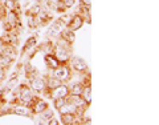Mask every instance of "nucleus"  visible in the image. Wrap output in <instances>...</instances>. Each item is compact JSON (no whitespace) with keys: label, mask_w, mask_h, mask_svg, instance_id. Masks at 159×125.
Segmentation results:
<instances>
[{"label":"nucleus","mask_w":159,"mask_h":125,"mask_svg":"<svg viewBox=\"0 0 159 125\" xmlns=\"http://www.w3.org/2000/svg\"><path fill=\"white\" fill-rule=\"evenodd\" d=\"M69 49H70V46H69L68 43L62 41V40L60 39V41L56 44V47H53L52 53L58 59V61L61 63V64H68L69 60L72 59Z\"/></svg>","instance_id":"1"},{"label":"nucleus","mask_w":159,"mask_h":125,"mask_svg":"<svg viewBox=\"0 0 159 125\" xmlns=\"http://www.w3.org/2000/svg\"><path fill=\"white\" fill-rule=\"evenodd\" d=\"M53 76L58 80H61V83H66L68 80H70L72 71L68 64H62V65H60L58 68L53 69Z\"/></svg>","instance_id":"2"},{"label":"nucleus","mask_w":159,"mask_h":125,"mask_svg":"<svg viewBox=\"0 0 159 125\" xmlns=\"http://www.w3.org/2000/svg\"><path fill=\"white\" fill-rule=\"evenodd\" d=\"M33 97V93H32V89L29 88L28 85H20L19 87V96L17 100L20 104H24V105H28L31 103V100Z\"/></svg>","instance_id":"3"},{"label":"nucleus","mask_w":159,"mask_h":125,"mask_svg":"<svg viewBox=\"0 0 159 125\" xmlns=\"http://www.w3.org/2000/svg\"><path fill=\"white\" fill-rule=\"evenodd\" d=\"M65 28H66L65 22H64V20L60 17L57 20H54L53 24L49 27V29H48V36H51V37H58Z\"/></svg>","instance_id":"4"},{"label":"nucleus","mask_w":159,"mask_h":125,"mask_svg":"<svg viewBox=\"0 0 159 125\" xmlns=\"http://www.w3.org/2000/svg\"><path fill=\"white\" fill-rule=\"evenodd\" d=\"M29 88L32 89L33 92H36V93H43L44 91H45V81L40 77V76H32V77H29Z\"/></svg>","instance_id":"5"},{"label":"nucleus","mask_w":159,"mask_h":125,"mask_svg":"<svg viewBox=\"0 0 159 125\" xmlns=\"http://www.w3.org/2000/svg\"><path fill=\"white\" fill-rule=\"evenodd\" d=\"M66 101L69 104H72L74 108H84L86 109L89 107V104L85 101V99H84L81 94H69L66 97Z\"/></svg>","instance_id":"6"},{"label":"nucleus","mask_w":159,"mask_h":125,"mask_svg":"<svg viewBox=\"0 0 159 125\" xmlns=\"http://www.w3.org/2000/svg\"><path fill=\"white\" fill-rule=\"evenodd\" d=\"M84 23H85V20H84V17L81 16V15H73V16L69 19V22L66 23V28L72 29V31H78L80 28H82Z\"/></svg>","instance_id":"7"},{"label":"nucleus","mask_w":159,"mask_h":125,"mask_svg":"<svg viewBox=\"0 0 159 125\" xmlns=\"http://www.w3.org/2000/svg\"><path fill=\"white\" fill-rule=\"evenodd\" d=\"M72 68L80 73H88V64L81 57H72Z\"/></svg>","instance_id":"8"},{"label":"nucleus","mask_w":159,"mask_h":125,"mask_svg":"<svg viewBox=\"0 0 159 125\" xmlns=\"http://www.w3.org/2000/svg\"><path fill=\"white\" fill-rule=\"evenodd\" d=\"M44 61H45L48 69H51V71H53V69L58 68L60 65H62V64L58 61V59H57L56 56H54V55H53L52 52L45 53V56H44Z\"/></svg>","instance_id":"9"},{"label":"nucleus","mask_w":159,"mask_h":125,"mask_svg":"<svg viewBox=\"0 0 159 125\" xmlns=\"http://www.w3.org/2000/svg\"><path fill=\"white\" fill-rule=\"evenodd\" d=\"M52 20H53V16L49 13V11L47 8L40 9V12L37 13V22H39L40 26H47V24L51 23Z\"/></svg>","instance_id":"10"},{"label":"nucleus","mask_w":159,"mask_h":125,"mask_svg":"<svg viewBox=\"0 0 159 125\" xmlns=\"http://www.w3.org/2000/svg\"><path fill=\"white\" fill-rule=\"evenodd\" d=\"M6 22L8 24L16 29L17 27H20V20H19V12L17 9L16 11H7V15H6Z\"/></svg>","instance_id":"11"},{"label":"nucleus","mask_w":159,"mask_h":125,"mask_svg":"<svg viewBox=\"0 0 159 125\" xmlns=\"http://www.w3.org/2000/svg\"><path fill=\"white\" fill-rule=\"evenodd\" d=\"M58 37L61 39L62 41L68 43L69 46H72V44L74 43V40H76V33H74V31H72V29L65 28V29H64V31L61 32V35H60Z\"/></svg>","instance_id":"12"},{"label":"nucleus","mask_w":159,"mask_h":125,"mask_svg":"<svg viewBox=\"0 0 159 125\" xmlns=\"http://www.w3.org/2000/svg\"><path fill=\"white\" fill-rule=\"evenodd\" d=\"M61 124L64 125H74L77 121V116L74 112H68V113H64L61 114Z\"/></svg>","instance_id":"13"},{"label":"nucleus","mask_w":159,"mask_h":125,"mask_svg":"<svg viewBox=\"0 0 159 125\" xmlns=\"http://www.w3.org/2000/svg\"><path fill=\"white\" fill-rule=\"evenodd\" d=\"M81 96L85 99V101L90 105V103H92V87H90V84H84V89H82Z\"/></svg>","instance_id":"14"},{"label":"nucleus","mask_w":159,"mask_h":125,"mask_svg":"<svg viewBox=\"0 0 159 125\" xmlns=\"http://www.w3.org/2000/svg\"><path fill=\"white\" fill-rule=\"evenodd\" d=\"M78 13L84 17V20H85L86 23H90L92 22V19H90V7H85V6H81V4H80Z\"/></svg>","instance_id":"15"},{"label":"nucleus","mask_w":159,"mask_h":125,"mask_svg":"<svg viewBox=\"0 0 159 125\" xmlns=\"http://www.w3.org/2000/svg\"><path fill=\"white\" fill-rule=\"evenodd\" d=\"M36 47H37V39L34 37V36L29 37L27 41H25V46H24V48H23V53L31 51V49H34Z\"/></svg>","instance_id":"16"},{"label":"nucleus","mask_w":159,"mask_h":125,"mask_svg":"<svg viewBox=\"0 0 159 125\" xmlns=\"http://www.w3.org/2000/svg\"><path fill=\"white\" fill-rule=\"evenodd\" d=\"M84 89V83H74L69 87V94H81Z\"/></svg>","instance_id":"17"},{"label":"nucleus","mask_w":159,"mask_h":125,"mask_svg":"<svg viewBox=\"0 0 159 125\" xmlns=\"http://www.w3.org/2000/svg\"><path fill=\"white\" fill-rule=\"evenodd\" d=\"M60 84H62V83H61V80L56 79L54 76H51V77H48V80L45 81V85H47L45 89H54L56 87H58Z\"/></svg>","instance_id":"18"},{"label":"nucleus","mask_w":159,"mask_h":125,"mask_svg":"<svg viewBox=\"0 0 159 125\" xmlns=\"http://www.w3.org/2000/svg\"><path fill=\"white\" fill-rule=\"evenodd\" d=\"M27 20H28V27L31 29H34L39 26V22H37V15H33V13H29L27 12Z\"/></svg>","instance_id":"19"},{"label":"nucleus","mask_w":159,"mask_h":125,"mask_svg":"<svg viewBox=\"0 0 159 125\" xmlns=\"http://www.w3.org/2000/svg\"><path fill=\"white\" fill-rule=\"evenodd\" d=\"M12 113L15 114H19V116H25V117H32V113L29 112V109L25 107V108H20V107H16V108H13L11 109Z\"/></svg>","instance_id":"20"},{"label":"nucleus","mask_w":159,"mask_h":125,"mask_svg":"<svg viewBox=\"0 0 159 125\" xmlns=\"http://www.w3.org/2000/svg\"><path fill=\"white\" fill-rule=\"evenodd\" d=\"M3 6L7 8V11H16L17 2H13V0H3Z\"/></svg>","instance_id":"21"},{"label":"nucleus","mask_w":159,"mask_h":125,"mask_svg":"<svg viewBox=\"0 0 159 125\" xmlns=\"http://www.w3.org/2000/svg\"><path fill=\"white\" fill-rule=\"evenodd\" d=\"M40 114H41V120H44V121H48V120H51V118L54 116V112L51 111L49 108H47L45 111H43Z\"/></svg>","instance_id":"22"},{"label":"nucleus","mask_w":159,"mask_h":125,"mask_svg":"<svg viewBox=\"0 0 159 125\" xmlns=\"http://www.w3.org/2000/svg\"><path fill=\"white\" fill-rule=\"evenodd\" d=\"M53 104H54V108L58 109V108H61L64 104H66V99H62V97H60V99H53Z\"/></svg>","instance_id":"23"},{"label":"nucleus","mask_w":159,"mask_h":125,"mask_svg":"<svg viewBox=\"0 0 159 125\" xmlns=\"http://www.w3.org/2000/svg\"><path fill=\"white\" fill-rule=\"evenodd\" d=\"M40 9H41V6H40V4H33V6L31 7V9H28V12L33 13V15H37L40 12Z\"/></svg>","instance_id":"24"},{"label":"nucleus","mask_w":159,"mask_h":125,"mask_svg":"<svg viewBox=\"0 0 159 125\" xmlns=\"http://www.w3.org/2000/svg\"><path fill=\"white\" fill-rule=\"evenodd\" d=\"M64 6H65V8L66 9H69V8H72L74 4H76V0H60Z\"/></svg>","instance_id":"25"},{"label":"nucleus","mask_w":159,"mask_h":125,"mask_svg":"<svg viewBox=\"0 0 159 125\" xmlns=\"http://www.w3.org/2000/svg\"><path fill=\"white\" fill-rule=\"evenodd\" d=\"M7 15V8L3 6V3H0V20H4Z\"/></svg>","instance_id":"26"},{"label":"nucleus","mask_w":159,"mask_h":125,"mask_svg":"<svg viewBox=\"0 0 159 125\" xmlns=\"http://www.w3.org/2000/svg\"><path fill=\"white\" fill-rule=\"evenodd\" d=\"M6 73H7V68L0 65V81H3V80L6 79Z\"/></svg>","instance_id":"27"},{"label":"nucleus","mask_w":159,"mask_h":125,"mask_svg":"<svg viewBox=\"0 0 159 125\" xmlns=\"http://www.w3.org/2000/svg\"><path fill=\"white\" fill-rule=\"evenodd\" d=\"M80 2H81V6L92 7V0H80Z\"/></svg>","instance_id":"28"},{"label":"nucleus","mask_w":159,"mask_h":125,"mask_svg":"<svg viewBox=\"0 0 159 125\" xmlns=\"http://www.w3.org/2000/svg\"><path fill=\"white\" fill-rule=\"evenodd\" d=\"M58 120H56L54 117H52L51 120H48V125H58Z\"/></svg>","instance_id":"29"},{"label":"nucleus","mask_w":159,"mask_h":125,"mask_svg":"<svg viewBox=\"0 0 159 125\" xmlns=\"http://www.w3.org/2000/svg\"><path fill=\"white\" fill-rule=\"evenodd\" d=\"M13 2H17V0H13Z\"/></svg>","instance_id":"30"}]
</instances>
